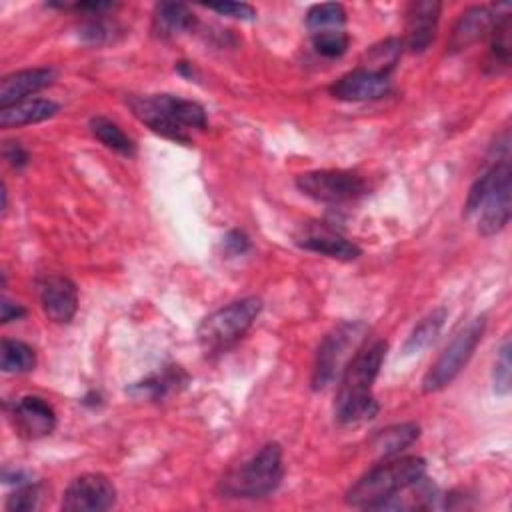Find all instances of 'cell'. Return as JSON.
I'll use <instances>...</instances> for the list:
<instances>
[{
  "label": "cell",
  "mask_w": 512,
  "mask_h": 512,
  "mask_svg": "<svg viewBox=\"0 0 512 512\" xmlns=\"http://www.w3.org/2000/svg\"><path fill=\"white\" fill-rule=\"evenodd\" d=\"M388 344L374 340L362 346L340 374L334 398V418L340 424H360L378 414V402L372 396V384L386 358Z\"/></svg>",
  "instance_id": "6da1fadb"
},
{
  "label": "cell",
  "mask_w": 512,
  "mask_h": 512,
  "mask_svg": "<svg viewBox=\"0 0 512 512\" xmlns=\"http://www.w3.org/2000/svg\"><path fill=\"white\" fill-rule=\"evenodd\" d=\"M128 106L132 108L134 116L152 132L182 144H190L192 130L206 128L204 106L174 94L132 96Z\"/></svg>",
  "instance_id": "7a4b0ae2"
},
{
  "label": "cell",
  "mask_w": 512,
  "mask_h": 512,
  "mask_svg": "<svg viewBox=\"0 0 512 512\" xmlns=\"http://www.w3.org/2000/svg\"><path fill=\"white\" fill-rule=\"evenodd\" d=\"M426 476V460L420 456H394L370 468L346 492L344 500L352 508L378 510L386 500Z\"/></svg>",
  "instance_id": "3957f363"
},
{
  "label": "cell",
  "mask_w": 512,
  "mask_h": 512,
  "mask_svg": "<svg viewBox=\"0 0 512 512\" xmlns=\"http://www.w3.org/2000/svg\"><path fill=\"white\" fill-rule=\"evenodd\" d=\"M282 476V448L276 442H268L252 458L228 470L218 482V492L224 498L256 500L272 494L280 486Z\"/></svg>",
  "instance_id": "277c9868"
},
{
  "label": "cell",
  "mask_w": 512,
  "mask_h": 512,
  "mask_svg": "<svg viewBox=\"0 0 512 512\" xmlns=\"http://www.w3.org/2000/svg\"><path fill=\"white\" fill-rule=\"evenodd\" d=\"M368 330V324L362 320H344L322 338L312 366V390L320 392L340 378L346 364L362 348Z\"/></svg>",
  "instance_id": "5b68a950"
},
{
  "label": "cell",
  "mask_w": 512,
  "mask_h": 512,
  "mask_svg": "<svg viewBox=\"0 0 512 512\" xmlns=\"http://www.w3.org/2000/svg\"><path fill=\"white\" fill-rule=\"evenodd\" d=\"M262 310V300L256 296H248L242 300H234L212 314H208L198 330V342L206 352H222L236 344L254 324Z\"/></svg>",
  "instance_id": "8992f818"
},
{
  "label": "cell",
  "mask_w": 512,
  "mask_h": 512,
  "mask_svg": "<svg viewBox=\"0 0 512 512\" xmlns=\"http://www.w3.org/2000/svg\"><path fill=\"white\" fill-rule=\"evenodd\" d=\"M484 330H486V316H476L454 334L450 344L442 350L438 360L430 366V370L422 378V390L426 394L438 392L448 384H452V380L464 370V366L472 358L476 346L484 336Z\"/></svg>",
  "instance_id": "52a82bcc"
},
{
  "label": "cell",
  "mask_w": 512,
  "mask_h": 512,
  "mask_svg": "<svg viewBox=\"0 0 512 512\" xmlns=\"http://www.w3.org/2000/svg\"><path fill=\"white\" fill-rule=\"evenodd\" d=\"M296 188L324 204H348L368 192L364 178L352 170H310L296 176Z\"/></svg>",
  "instance_id": "ba28073f"
},
{
  "label": "cell",
  "mask_w": 512,
  "mask_h": 512,
  "mask_svg": "<svg viewBox=\"0 0 512 512\" xmlns=\"http://www.w3.org/2000/svg\"><path fill=\"white\" fill-rule=\"evenodd\" d=\"M116 502L114 484L98 472L76 476L64 490L60 508L66 512H102Z\"/></svg>",
  "instance_id": "9c48e42d"
},
{
  "label": "cell",
  "mask_w": 512,
  "mask_h": 512,
  "mask_svg": "<svg viewBox=\"0 0 512 512\" xmlns=\"http://www.w3.org/2000/svg\"><path fill=\"white\" fill-rule=\"evenodd\" d=\"M38 298L44 316L50 322L66 324L74 318L78 308V288L62 274H44L36 280Z\"/></svg>",
  "instance_id": "30bf717a"
},
{
  "label": "cell",
  "mask_w": 512,
  "mask_h": 512,
  "mask_svg": "<svg viewBox=\"0 0 512 512\" xmlns=\"http://www.w3.org/2000/svg\"><path fill=\"white\" fill-rule=\"evenodd\" d=\"M8 416L18 436L26 440L44 438L56 428V412L40 396H22L14 400Z\"/></svg>",
  "instance_id": "8fae6325"
},
{
  "label": "cell",
  "mask_w": 512,
  "mask_h": 512,
  "mask_svg": "<svg viewBox=\"0 0 512 512\" xmlns=\"http://www.w3.org/2000/svg\"><path fill=\"white\" fill-rule=\"evenodd\" d=\"M330 92L334 98L344 102H366L378 100L390 92V80L384 74L356 68L344 76H340L332 86Z\"/></svg>",
  "instance_id": "7c38bea8"
},
{
  "label": "cell",
  "mask_w": 512,
  "mask_h": 512,
  "mask_svg": "<svg viewBox=\"0 0 512 512\" xmlns=\"http://www.w3.org/2000/svg\"><path fill=\"white\" fill-rule=\"evenodd\" d=\"M442 4L436 0H416L406 10V46L410 52H424L436 34Z\"/></svg>",
  "instance_id": "4fadbf2b"
},
{
  "label": "cell",
  "mask_w": 512,
  "mask_h": 512,
  "mask_svg": "<svg viewBox=\"0 0 512 512\" xmlns=\"http://www.w3.org/2000/svg\"><path fill=\"white\" fill-rule=\"evenodd\" d=\"M56 72L52 68H26L12 74H6L0 80V108L12 106L20 100L30 98L32 94L40 92L48 84H52Z\"/></svg>",
  "instance_id": "5bb4252c"
},
{
  "label": "cell",
  "mask_w": 512,
  "mask_h": 512,
  "mask_svg": "<svg viewBox=\"0 0 512 512\" xmlns=\"http://www.w3.org/2000/svg\"><path fill=\"white\" fill-rule=\"evenodd\" d=\"M296 244L304 250L324 254L328 258H336V260H342V262L356 260L362 254V250L352 240L336 234L328 226L308 228L302 236L296 238Z\"/></svg>",
  "instance_id": "9a60e30c"
},
{
  "label": "cell",
  "mask_w": 512,
  "mask_h": 512,
  "mask_svg": "<svg viewBox=\"0 0 512 512\" xmlns=\"http://www.w3.org/2000/svg\"><path fill=\"white\" fill-rule=\"evenodd\" d=\"M496 20H498V14H494L492 8H488V6H470L468 10H464L460 14L458 22L452 28L450 48L452 50H464L470 44L478 42L480 38L490 34Z\"/></svg>",
  "instance_id": "2e32d148"
},
{
  "label": "cell",
  "mask_w": 512,
  "mask_h": 512,
  "mask_svg": "<svg viewBox=\"0 0 512 512\" xmlns=\"http://www.w3.org/2000/svg\"><path fill=\"white\" fill-rule=\"evenodd\" d=\"M196 26L194 12L182 2H158L152 12V34L160 40L176 38Z\"/></svg>",
  "instance_id": "e0dca14e"
},
{
  "label": "cell",
  "mask_w": 512,
  "mask_h": 512,
  "mask_svg": "<svg viewBox=\"0 0 512 512\" xmlns=\"http://www.w3.org/2000/svg\"><path fill=\"white\" fill-rule=\"evenodd\" d=\"M512 210V186L510 182L490 192L478 208V232L482 236H494L502 232L510 220Z\"/></svg>",
  "instance_id": "ac0fdd59"
},
{
  "label": "cell",
  "mask_w": 512,
  "mask_h": 512,
  "mask_svg": "<svg viewBox=\"0 0 512 512\" xmlns=\"http://www.w3.org/2000/svg\"><path fill=\"white\" fill-rule=\"evenodd\" d=\"M60 106L50 98H26L12 106L0 108V126L2 128H20L52 118Z\"/></svg>",
  "instance_id": "d6986e66"
},
{
  "label": "cell",
  "mask_w": 512,
  "mask_h": 512,
  "mask_svg": "<svg viewBox=\"0 0 512 512\" xmlns=\"http://www.w3.org/2000/svg\"><path fill=\"white\" fill-rule=\"evenodd\" d=\"M188 382V374L180 366H166L160 372L150 374L142 382L130 386V394L146 400H164L166 396L178 392Z\"/></svg>",
  "instance_id": "ffe728a7"
},
{
  "label": "cell",
  "mask_w": 512,
  "mask_h": 512,
  "mask_svg": "<svg viewBox=\"0 0 512 512\" xmlns=\"http://www.w3.org/2000/svg\"><path fill=\"white\" fill-rule=\"evenodd\" d=\"M418 436H420V426L414 424V422L392 424V426H386V428L378 430L370 438V448L380 458H394L404 448H408L414 440H418Z\"/></svg>",
  "instance_id": "44dd1931"
},
{
  "label": "cell",
  "mask_w": 512,
  "mask_h": 512,
  "mask_svg": "<svg viewBox=\"0 0 512 512\" xmlns=\"http://www.w3.org/2000/svg\"><path fill=\"white\" fill-rule=\"evenodd\" d=\"M90 132L96 140H100L108 150H114L122 156H134L136 154V144L134 140L110 118L106 116H94L90 120Z\"/></svg>",
  "instance_id": "7402d4cb"
},
{
  "label": "cell",
  "mask_w": 512,
  "mask_h": 512,
  "mask_svg": "<svg viewBox=\"0 0 512 512\" xmlns=\"http://www.w3.org/2000/svg\"><path fill=\"white\" fill-rule=\"evenodd\" d=\"M446 316H448L446 308H436V310H432L428 316H424V318L412 328V332L408 334V338H406V342H404V346H402L404 354H418V352H422L424 348H428V346L434 342V338L440 334Z\"/></svg>",
  "instance_id": "603a6c76"
},
{
  "label": "cell",
  "mask_w": 512,
  "mask_h": 512,
  "mask_svg": "<svg viewBox=\"0 0 512 512\" xmlns=\"http://www.w3.org/2000/svg\"><path fill=\"white\" fill-rule=\"evenodd\" d=\"M36 366V352L22 340H2L0 350V368L6 374H24L34 370Z\"/></svg>",
  "instance_id": "cb8c5ba5"
},
{
  "label": "cell",
  "mask_w": 512,
  "mask_h": 512,
  "mask_svg": "<svg viewBox=\"0 0 512 512\" xmlns=\"http://www.w3.org/2000/svg\"><path fill=\"white\" fill-rule=\"evenodd\" d=\"M510 28V14H502L490 30L492 40L488 50V68L496 74L510 66Z\"/></svg>",
  "instance_id": "d4e9b609"
},
{
  "label": "cell",
  "mask_w": 512,
  "mask_h": 512,
  "mask_svg": "<svg viewBox=\"0 0 512 512\" xmlns=\"http://www.w3.org/2000/svg\"><path fill=\"white\" fill-rule=\"evenodd\" d=\"M346 24V10L340 2H324L314 4L306 12V28L312 34L318 32H330V30H342Z\"/></svg>",
  "instance_id": "484cf974"
},
{
  "label": "cell",
  "mask_w": 512,
  "mask_h": 512,
  "mask_svg": "<svg viewBox=\"0 0 512 512\" xmlns=\"http://www.w3.org/2000/svg\"><path fill=\"white\" fill-rule=\"evenodd\" d=\"M400 40L396 38H386L382 42H378L376 46H372L368 52H366V70H372V72H378V74H384L388 76V72L396 66L398 58H400Z\"/></svg>",
  "instance_id": "4316f807"
},
{
  "label": "cell",
  "mask_w": 512,
  "mask_h": 512,
  "mask_svg": "<svg viewBox=\"0 0 512 512\" xmlns=\"http://www.w3.org/2000/svg\"><path fill=\"white\" fill-rule=\"evenodd\" d=\"M312 44H314V50L324 56V58H340L348 44H350V38L344 30H330V32H318V34H312Z\"/></svg>",
  "instance_id": "83f0119b"
},
{
  "label": "cell",
  "mask_w": 512,
  "mask_h": 512,
  "mask_svg": "<svg viewBox=\"0 0 512 512\" xmlns=\"http://www.w3.org/2000/svg\"><path fill=\"white\" fill-rule=\"evenodd\" d=\"M510 338H506L498 350L494 368H492V388L498 396H506L510 392Z\"/></svg>",
  "instance_id": "f1b7e54d"
},
{
  "label": "cell",
  "mask_w": 512,
  "mask_h": 512,
  "mask_svg": "<svg viewBox=\"0 0 512 512\" xmlns=\"http://www.w3.org/2000/svg\"><path fill=\"white\" fill-rule=\"evenodd\" d=\"M38 494H40V488L32 480L16 484V490L6 500V510L8 512H28V510H34L36 504H38Z\"/></svg>",
  "instance_id": "f546056e"
},
{
  "label": "cell",
  "mask_w": 512,
  "mask_h": 512,
  "mask_svg": "<svg viewBox=\"0 0 512 512\" xmlns=\"http://www.w3.org/2000/svg\"><path fill=\"white\" fill-rule=\"evenodd\" d=\"M80 36L90 44H104L114 38V24L104 20V16H90L80 28Z\"/></svg>",
  "instance_id": "4dcf8cb0"
},
{
  "label": "cell",
  "mask_w": 512,
  "mask_h": 512,
  "mask_svg": "<svg viewBox=\"0 0 512 512\" xmlns=\"http://www.w3.org/2000/svg\"><path fill=\"white\" fill-rule=\"evenodd\" d=\"M208 10H214L222 16L234 18V20H254L256 8L246 2H220V4H206Z\"/></svg>",
  "instance_id": "1f68e13d"
},
{
  "label": "cell",
  "mask_w": 512,
  "mask_h": 512,
  "mask_svg": "<svg viewBox=\"0 0 512 512\" xmlns=\"http://www.w3.org/2000/svg\"><path fill=\"white\" fill-rule=\"evenodd\" d=\"M4 158L16 170H20L28 164V152L18 142H6L4 144Z\"/></svg>",
  "instance_id": "d6a6232c"
},
{
  "label": "cell",
  "mask_w": 512,
  "mask_h": 512,
  "mask_svg": "<svg viewBox=\"0 0 512 512\" xmlns=\"http://www.w3.org/2000/svg\"><path fill=\"white\" fill-rule=\"evenodd\" d=\"M224 248L230 252V254H244L248 248H250V240L244 232L240 230H230L224 238Z\"/></svg>",
  "instance_id": "836d02e7"
},
{
  "label": "cell",
  "mask_w": 512,
  "mask_h": 512,
  "mask_svg": "<svg viewBox=\"0 0 512 512\" xmlns=\"http://www.w3.org/2000/svg\"><path fill=\"white\" fill-rule=\"evenodd\" d=\"M24 314H26L24 306L14 304L8 298L2 300V304H0V320H2V324H8L12 320H20Z\"/></svg>",
  "instance_id": "e575fe53"
}]
</instances>
